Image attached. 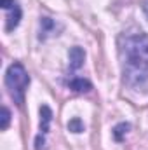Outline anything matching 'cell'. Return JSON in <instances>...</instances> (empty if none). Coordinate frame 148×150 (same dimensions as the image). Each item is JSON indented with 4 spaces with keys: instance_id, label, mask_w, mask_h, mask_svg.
<instances>
[{
    "instance_id": "cell-2",
    "label": "cell",
    "mask_w": 148,
    "mask_h": 150,
    "mask_svg": "<svg viewBox=\"0 0 148 150\" xmlns=\"http://www.w3.org/2000/svg\"><path fill=\"white\" fill-rule=\"evenodd\" d=\"M28 86H30V75L26 68L21 63L14 61L5 72V87L18 107H23L25 103V94Z\"/></svg>"
},
{
    "instance_id": "cell-5",
    "label": "cell",
    "mask_w": 148,
    "mask_h": 150,
    "mask_svg": "<svg viewBox=\"0 0 148 150\" xmlns=\"http://www.w3.org/2000/svg\"><path fill=\"white\" fill-rule=\"evenodd\" d=\"M68 87L75 93H89L92 89V84L84 77H72L68 80Z\"/></svg>"
},
{
    "instance_id": "cell-6",
    "label": "cell",
    "mask_w": 148,
    "mask_h": 150,
    "mask_svg": "<svg viewBox=\"0 0 148 150\" xmlns=\"http://www.w3.org/2000/svg\"><path fill=\"white\" fill-rule=\"evenodd\" d=\"M51 122H52V110L47 105H42L40 107V134L45 136L49 133Z\"/></svg>"
},
{
    "instance_id": "cell-9",
    "label": "cell",
    "mask_w": 148,
    "mask_h": 150,
    "mask_svg": "<svg viewBox=\"0 0 148 150\" xmlns=\"http://www.w3.org/2000/svg\"><path fill=\"white\" fill-rule=\"evenodd\" d=\"M68 129H70L72 133H82V131H84V122H82L78 117H75V119H72V120L68 122Z\"/></svg>"
},
{
    "instance_id": "cell-8",
    "label": "cell",
    "mask_w": 148,
    "mask_h": 150,
    "mask_svg": "<svg viewBox=\"0 0 148 150\" xmlns=\"http://www.w3.org/2000/svg\"><path fill=\"white\" fill-rule=\"evenodd\" d=\"M129 129H131V124H127V122H120V124H117V126L113 127V138H115L117 142H122Z\"/></svg>"
},
{
    "instance_id": "cell-11",
    "label": "cell",
    "mask_w": 148,
    "mask_h": 150,
    "mask_svg": "<svg viewBox=\"0 0 148 150\" xmlns=\"http://www.w3.org/2000/svg\"><path fill=\"white\" fill-rule=\"evenodd\" d=\"M143 9H145V14H147V18H148V0H145V4H143Z\"/></svg>"
},
{
    "instance_id": "cell-7",
    "label": "cell",
    "mask_w": 148,
    "mask_h": 150,
    "mask_svg": "<svg viewBox=\"0 0 148 150\" xmlns=\"http://www.w3.org/2000/svg\"><path fill=\"white\" fill-rule=\"evenodd\" d=\"M56 26L58 25H56L54 19H51V18H40V35H38V38L45 40L51 33L56 32Z\"/></svg>"
},
{
    "instance_id": "cell-10",
    "label": "cell",
    "mask_w": 148,
    "mask_h": 150,
    "mask_svg": "<svg viewBox=\"0 0 148 150\" xmlns=\"http://www.w3.org/2000/svg\"><path fill=\"white\" fill-rule=\"evenodd\" d=\"M9 122H11V112L7 107H2V122H0V129L5 131L9 127Z\"/></svg>"
},
{
    "instance_id": "cell-4",
    "label": "cell",
    "mask_w": 148,
    "mask_h": 150,
    "mask_svg": "<svg viewBox=\"0 0 148 150\" xmlns=\"http://www.w3.org/2000/svg\"><path fill=\"white\" fill-rule=\"evenodd\" d=\"M68 59H70V72L73 74V72H77V70L84 65V59H85V52H84V49L78 47V45L72 47L70 52H68Z\"/></svg>"
},
{
    "instance_id": "cell-1",
    "label": "cell",
    "mask_w": 148,
    "mask_h": 150,
    "mask_svg": "<svg viewBox=\"0 0 148 150\" xmlns=\"http://www.w3.org/2000/svg\"><path fill=\"white\" fill-rule=\"evenodd\" d=\"M124 82L140 87L148 82V35L141 30L127 32L118 40Z\"/></svg>"
},
{
    "instance_id": "cell-3",
    "label": "cell",
    "mask_w": 148,
    "mask_h": 150,
    "mask_svg": "<svg viewBox=\"0 0 148 150\" xmlns=\"http://www.w3.org/2000/svg\"><path fill=\"white\" fill-rule=\"evenodd\" d=\"M2 9L7 12V16H5V19H7L5 32H12L21 21V14H23L21 5H19L18 0H2Z\"/></svg>"
}]
</instances>
